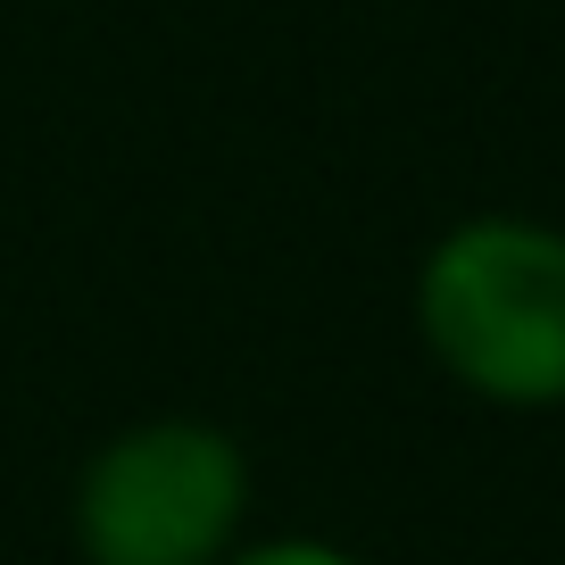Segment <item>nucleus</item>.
I'll return each mask as SVG.
<instances>
[{"label": "nucleus", "mask_w": 565, "mask_h": 565, "mask_svg": "<svg viewBox=\"0 0 565 565\" xmlns=\"http://www.w3.org/2000/svg\"><path fill=\"white\" fill-rule=\"evenodd\" d=\"M249 449L209 416H141L108 433L67 491L84 565H225L249 541Z\"/></svg>", "instance_id": "f03ea898"}, {"label": "nucleus", "mask_w": 565, "mask_h": 565, "mask_svg": "<svg viewBox=\"0 0 565 565\" xmlns=\"http://www.w3.org/2000/svg\"><path fill=\"white\" fill-rule=\"evenodd\" d=\"M225 565H366V557L324 541V532H266V541H242Z\"/></svg>", "instance_id": "7ed1b4c3"}, {"label": "nucleus", "mask_w": 565, "mask_h": 565, "mask_svg": "<svg viewBox=\"0 0 565 565\" xmlns=\"http://www.w3.org/2000/svg\"><path fill=\"white\" fill-rule=\"evenodd\" d=\"M424 358L499 416L565 407V225L515 209L458 216L407 282Z\"/></svg>", "instance_id": "f257e3e1"}]
</instances>
